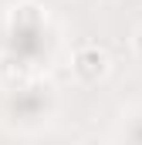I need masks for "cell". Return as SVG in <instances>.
Returning <instances> with one entry per match:
<instances>
[{"instance_id":"obj_1","label":"cell","mask_w":142,"mask_h":145,"mask_svg":"<svg viewBox=\"0 0 142 145\" xmlns=\"http://www.w3.org/2000/svg\"><path fill=\"white\" fill-rule=\"evenodd\" d=\"M7 34H10V47L14 54L27 57L31 64L37 61V54L44 51L47 44V20H44V10L37 3H17L10 10V20H7Z\"/></svg>"},{"instance_id":"obj_2","label":"cell","mask_w":142,"mask_h":145,"mask_svg":"<svg viewBox=\"0 0 142 145\" xmlns=\"http://www.w3.org/2000/svg\"><path fill=\"white\" fill-rule=\"evenodd\" d=\"M51 108H54V95L41 81H27L20 88H10L7 101H3L7 118H14L17 125H37L51 115Z\"/></svg>"},{"instance_id":"obj_3","label":"cell","mask_w":142,"mask_h":145,"mask_svg":"<svg viewBox=\"0 0 142 145\" xmlns=\"http://www.w3.org/2000/svg\"><path fill=\"white\" fill-rule=\"evenodd\" d=\"M71 71L81 84H98L108 71H112V61L98 44H85L74 51V61H71Z\"/></svg>"},{"instance_id":"obj_4","label":"cell","mask_w":142,"mask_h":145,"mask_svg":"<svg viewBox=\"0 0 142 145\" xmlns=\"http://www.w3.org/2000/svg\"><path fill=\"white\" fill-rule=\"evenodd\" d=\"M27 81H34V64L27 61V57H20V54H14V51H7V54H0V84L10 91V88H20V84H27Z\"/></svg>"},{"instance_id":"obj_5","label":"cell","mask_w":142,"mask_h":145,"mask_svg":"<svg viewBox=\"0 0 142 145\" xmlns=\"http://www.w3.org/2000/svg\"><path fill=\"white\" fill-rule=\"evenodd\" d=\"M122 138H129V142H142V111L129 115V121L122 125Z\"/></svg>"},{"instance_id":"obj_6","label":"cell","mask_w":142,"mask_h":145,"mask_svg":"<svg viewBox=\"0 0 142 145\" xmlns=\"http://www.w3.org/2000/svg\"><path fill=\"white\" fill-rule=\"evenodd\" d=\"M132 47H135V54L142 57V24H139V31H135V37H132Z\"/></svg>"}]
</instances>
